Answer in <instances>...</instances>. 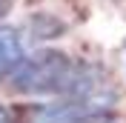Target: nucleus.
Segmentation results:
<instances>
[{
  "instance_id": "obj_1",
  "label": "nucleus",
  "mask_w": 126,
  "mask_h": 123,
  "mask_svg": "<svg viewBox=\"0 0 126 123\" xmlns=\"http://www.w3.org/2000/svg\"><path fill=\"white\" fill-rule=\"evenodd\" d=\"M23 60V43L17 37V31L0 29V80L12 77V72Z\"/></svg>"
},
{
  "instance_id": "obj_2",
  "label": "nucleus",
  "mask_w": 126,
  "mask_h": 123,
  "mask_svg": "<svg viewBox=\"0 0 126 123\" xmlns=\"http://www.w3.org/2000/svg\"><path fill=\"white\" fill-rule=\"evenodd\" d=\"M0 123H12V115H9V109L0 103Z\"/></svg>"
}]
</instances>
